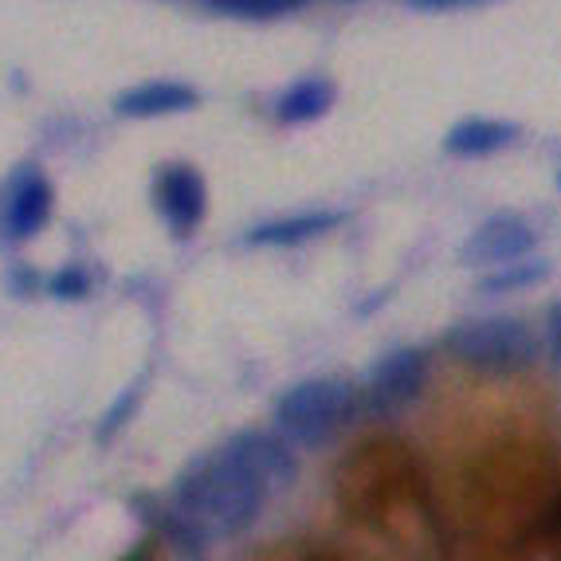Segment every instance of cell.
<instances>
[{
  "mask_svg": "<svg viewBox=\"0 0 561 561\" xmlns=\"http://www.w3.org/2000/svg\"><path fill=\"white\" fill-rule=\"evenodd\" d=\"M51 295H59V299H79V295H87V275L79 272V267H67V272H59L56 279H51Z\"/></svg>",
  "mask_w": 561,
  "mask_h": 561,
  "instance_id": "cell-14",
  "label": "cell"
},
{
  "mask_svg": "<svg viewBox=\"0 0 561 561\" xmlns=\"http://www.w3.org/2000/svg\"><path fill=\"white\" fill-rule=\"evenodd\" d=\"M546 272H550V267H546V263H538V260H530V263H518V260L499 263V272H491V275H483V279H479V290H491V295L523 290V287H534V283H542Z\"/></svg>",
  "mask_w": 561,
  "mask_h": 561,
  "instance_id": "cell-12",
  "label": "cell"
},
{
  "mask_svg": "<svg viewBox=\"0 0 561 561\" xmlns=\"http://www.w3.org/2000/svg\"><path fill=\"white\" fill-rule=\"evenodd\" d=\"M193 106H197V91L173 83V79H153V83L130 87L114 99V111L122 118H161V114H185Z\"/></svg>",
  "mask_w": 561,
  "mask_h": 561,
  "instance_id": "cell-7",
  "label": "cell"
},
{
  "mask_svg": "<svg viewBox=\"0 0 561 561\" xmlns=\"http://www.w3.org/2000/svg\"><path fill=\"white\" fill-rule=\"evenodd\" d=\"M546 530H550V534H561V499L550 506V515H546Z\"/></svg>",
  "mask_w": 561,
  "mask_h": 561,
  "instance_id": "cell-17",
  "label": "cell"
},
{
  "mask_svg": "<svg viewBox=\"0 0 561 561\" xmlns=\"http://www.w3.org/2000/svg\"><path fill=\"white\" fill-rule=\"evenodd\" d=\"M299 476L287 436L240 432L225 448L193 459L173 483L169 511L197 534L201 542H225L243 534L263 515L267 499L287 491Z\"/></svg>",
  "mask_w": 561,
  "mask_h": 561,
  "instance_id": "cell-1",
  "label": "cell"
},
{
  "mask_svg": "<svg viewBox=\"0 0 561 561\" xmlns=\"http://www.w3.org/2000/svg\"><path fill=\"white\" fill-rule=\"evenodd\" d=\"M346 220L342 213H307V216H295V220H275V225H263L248 236V243H263V248H287V243H302V240H314V236L330 232Z\"/></svg>",
  "mask_w": 561,
  "mask_h": 561,
  "instance_id": "cell-10",
  "label": "cell"
},
{
  "mask_svg": "<svg viewBox=\"0 0 561 561\" xmlns=\"http://www.w3.org/2000/svg\"><path fill=\"white\" fill-rule=\"evenodd\" d=\"M47 216H51V185L39 173H24L4 201V232L12 240H28L47 225Z\"/></svg>",
  "mask_w": 561,
  "mask_h": 561,
  "instance_id": "cell-8",
  "label": "cell"
},
{
  "mask_svg": "<svg viewBox=\"0 0 561 561\" xmlns=\"http://www.w3.org/2000/svg\"><path fill=\"white\" fill-rule=\"evenodd\" d=\"M412 9L421 12H459V9H479V4H491V0H409Z\"/></svg>",
  "mask_w": 561,
  "mask_h": 561,
  "instance_id": "cell-15",
  "label": "cell"
},
{
  "mask_svg": "<svg viewBox=\"0 0 561 561\" xmlns=\"http://www.w3.org/2000/svg\"><path fill=\"white\" fill-rule=\"evenodd\" d=\"M153 201H158V213L169 225V232L193 236L208 208L205 178L193 165H165L158 173V185H153Z\"/></svg>",
  "mask_w": 561,
  "mask_h": 561,
  "instance_id": "cell-4",
  "label": "cell"
},
{
  "mask_svg": "<svg viewBox=\"0 0 561 561\" xmlns=\"http://www.w3.org/2000/svg\"><path fill=\"white\" fill-rule=\"evenodd\" d=\"M534 248V228L526 225L523 216H491L476 232L468 236V243L459 248V260L468 267H499V263L523 260Z\"/></svg>",
  "mask_w": 561,
  "mask_h": 561,
  "instance_id": "cell-5",
  "label": "cell"
},
{
  "mask_svg": "<svg viewBox=\"0 0 561 561\" xmlns=\"http://www.w3.org/2000/svg\"><path fill=\"white\" fill-rule=\"evenodd\" d=\"M546 346H550V362L561 374V302L550 310V330H546Z\"/></svg>",
  "mask_w": 561,
  "mask_h": 561,
  "instance_id": "cell-16",
  "label": "cell"
},
{
  "mask_svg": "<svg viewBox=\"0 0 561 561\" xmlns=\"http://www.w3.org/2000/svg\"><path fill=\"white\" fill-rule=\"evenodd\" d=\"M424 381H428V357L421 350H393V354L374 365L369 404L377 412H397L421 397Z\"/></svg>",
  "mask_w": 561,
  "mask_h": 561,
  "instance_id": "cell-6",
  "label": "cell"
},
{
  "mask_svg": "<svg viewBox=\"0 0 561 561\" xmlns=\"http://www.w3.org/2000/svg\"><path fill=\"white\" fill-rule=\"evenodd\" d=\"M518 138V130L511 122H491V118H468L448 130V153L456 158H486V153L506 150Z\"/></svg>",
  "mask_w": 561,
  "mask_h": 561,
  "instance_id": "cell-9",
  "label": "cell"
},
{
  "mask_svg": "<svg viewBox=\"0 0 561 561\" xmlns=\"http://www.w3.org/2000/svg\"><path fill=\"white\" fill-rule=\"evenodd\" d=\"M357 412V393L354 385L346 381H330V377H319V381H302L295 389L279 397L275 404V421H279V432L290 444L299 448H322L354 421Z\"/></svg>",
  "mask_w": 561,
  "mask_h": 561,
  "instance_id": "cell-2",
  "label": "cell"
},
{
  "mask_svg": "<svg viewBox=\"0 0 561 561\" xmlns=\"http://www.w3.org/2000/svg\"><path fill=\"white\" fill-rule=\"evenodd\" d=\"M330 103H334V87H330L327 79H302V83H295L279 103H275V114H279V122L299 126V122L322 118V114L330 111Z\"/></svg>",
  "mask_w": 561,
  "mask_h": 561,
  "instance_id": "cell-11",
  "label": "cell"
},
{
  "mask_svg": "<svg viewBox=\"0 0 561 561\" xmlns=\"http://www.w3.org/2000/svg\"><path fill=\"white\" fill-rule=\"evenodd\" d=\"M213 12H225V16H240V20H272V16H287V12L302 9L307 0H205Z\"/></svg>",
  "mask_w": 561,
  "mask_h": 561,
  "instance_id": "cell-13",
  "label": "cell"
},
{
  "mask_svg": "<svg viewBox=\"0 0 561 561\" xmlns=\"http://www.w3.org/2000/svg\"><path fill=\"white\" fill-rule=\"evenodd\" d=\"M444 350L471 369L486 374H518L538 362V337L515 319L459 322L444 337Z\"/></svg>",
  "mask_w": 561,
  "mask_h": 561,
  "instance_id": "cell-3",
  "label": "cell"
}]
</instances>
